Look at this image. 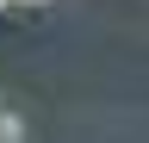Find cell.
Returning a JSON list of instances; mask_svg holds the SVG:
<instances>
[{"label": "cell", "instance_id": "1", "mask_svg": "<svg viewBox=\"0 0 149 143\" xmlns=\"http://www.w3.org/2000/svg\"><path fill=\"white\" fill-rule=\"evenodd\" d=\"M25 137H31V118L13 100H0V143H25Z\"/></svg>", "mask_w": 149, "mask_h": 143}, {"label": "cell", "instance_id": "2", "mask_svg": "<svg viewBox=\"0 0 149 143\" xmlns=\"http://www.w3.org/2000/svg\"><path fill=\"white\" fill-rule=\"evenodd\" d=\"M6 6H13V13H50L56 0H6Z\"/></svg>", "mask_w": 149, "mask_h": 143}]
</instances>
